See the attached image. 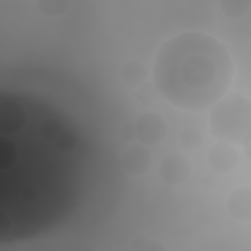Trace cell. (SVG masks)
<instances>
[{
	"instance_id": "cell-2",
	"label": "cell",
	"mask_w": 251,
	"mask_h": 251,
	"mask_svg": "<svg viewBox=\"0 0 251 251\" xmlns=\"http://www.w3.org/2000/svg\"><path fill=\"white\" fill-rule=\"evenodd\" d=\"M161 175L169 182L182 181L188 175V164L181 156H167L161 165Z\"/></svg>"
},
{
	"instance_id": "cell-3",
	"label": "cell",
	"mask_w": 251,
	"mask_h": 251,
	"mask_svg": "<svg viewBox=\"0 0 251 251\" xmlns=\"http://www.w3.org/2000/svg\"><path fill=\"white\" fill-rule=\"evenodd\" d=\"M141 124L138 125V134L141 135L142 139L146 140V142H151L153 140H159V134H162L163 131L153 129L154 126H159L158 120L156 117L147 116V118L140 119Z\"/></svg>"
},
{
	"instance_id": "cell-5",
	"label": "cell",
	"mask_w": 251,
	"mask_h": 251,
	"mask_svg": "<svg viewBox=\"0 0 251 251\" xmlns=\"http://www.w3.org/2000/svg\"><path fill=\"white\" fill-rule=\"evenodd\" d=\"M184 136H187V137H183V143L187 142L188 144L186 145V147L188 148H192V147H197L198 144L200 143L201 141V138H200V134L199 133H196L195 130H192V129H188L187 130V133L184 134Z\"/></svg>"
},
{
	"instance_id": "cell-4",
	"label": "cell",
	"mask_w": 251,
	"mask_h": 251,
	"mask_svg": "<svg viewBox=\"0 0 251 251\" xmlns=\"http://www.w3.org/2000/svg\"><path fill=\"white\" fill-rule=\"evenodd\" d=\"M211 153L210 163L218 170H222L224 167L225 169H227L229 165H233L235 155L231 153V150L224 147H215L213 148V151L211 150Z\"/></svg>"
},
{
	"instance_id": "cell-1",
	"label": "cell",
	"mask_w": 251,
	"mask_h": 251,
	"mask_svg": "<svg viewBox=\"0 0 251 251\" xmlns=\"http://www.w3.org/2000/svg\"><path fill=\"white\" fill-rule=\"evenodd\" d=\"M180 48L176 38L168 44L156 63V80L162 92L184 108H200L213 102L226 87L230 78L228 57L220 45L211 41L202 53L207 37L202 36L200 48Z\"/></svg>"
}]
</instances>
